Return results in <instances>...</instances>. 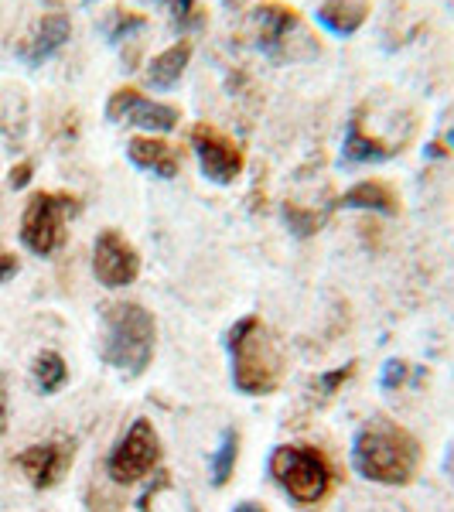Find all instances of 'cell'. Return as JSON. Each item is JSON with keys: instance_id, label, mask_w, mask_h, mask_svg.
Listing matches in <instances>:
<instances>
[{"instance_id": "obj_1", "label": "cell", "mask_w": 454, "mask_h": 512, "mask_svg": "<svg viewBox=\"0 0 454 512\" xmlns=\"http://www.w3.org/2000/svg\"><path fill=\"white\" fill-rule=\"evenodd\" d=\"M352 465L376 485H410L420 468V444L386 417H373L352 437Z\"/></svg>"}, {"instance_id": "obj_2", "label": "cell", "mask_w": 454, "mask_h": 512, "mask_svg": "<svg viewBox=\"0 0 454 512\" xmlns=\"http://www.w3.org/2000/svg\"><path fill=\"white\" fill-rule=\"evenodd\" d=\"M103 318V355L106 366H113L123 376L147 373L154 359V338H158V325L154 315L137 301H106L99 308Z\"/></svg>"}, {"instance_id": "obj_3", "label": "cell", "mask_w": 454, "mask_h": 512, "mask_svg": "<svg viewBox=\"0 0 454 512\" xmlns=\"http://www.w3.org/2000/svg\"><path fill=\"white\" fill-rule=\"evenodd\" d=\"M229 366H233V386L246 396L274 393L284 379V355L277 338L257 315L239 318L226 335Z\"/></svg>"}, {"instance_id": "obj_4", "label": "cell", "mask_w": 454, "mask_h": 512, "mask_svg": "<svg viewBox=\"0 0 454 512\" xmlns=\"http://www.w3.org/2000/svg\"><path fill=\"white\" fill-rule=\"evenodd\" d=\"M253 41L270 62L277 65H294V62H308L321 52L315 35L308 31L301 14L294 7L280 4V0H270V4H260L253 11Z\"/></svg>"}, {"instance_id": "obj_5", "label": "cell", "mask_w": 454, "mask_h": 512, "mask_svg": "<svg viewBox=\"0 0 454 512\" xmlns=\"http://www.w3.org/2000/svg\"><path fill=\"white\" fill-rule=\"evenodd\" d=\"M274 482L284 489L297 506H318L332 492L335 472L328 458L311 444H277L267 461Z\"/></svg>"}, {"instance_id": "obj_6", "label": "cell", "mask_w": 454, "mask_h": 512, "mask_svg": "<svg viewBox=\"0 0 454 512\" xmlns=\"http://www.w3.org/2000/svg\"><path fill=\"white\" fill-rule=\"evenodd\" d=\"M79 212V198L69 192H35L24 205L21 243L35 256H52L65 243V222Z\"/></svg>"}, {"instance_id": "obj_7", "label": "cell", "mask_w": 454, "mask_h": 512, "mask_svg": "<svg viewBox=\"0 0 454 512\" xmlns=\"http://www.w3.org/2000/svg\"><path fill=\"white\" fill-rule=\"evenodd\" d=\"M161 465V437L154 431L151 420L137 417L127 427V434L117 441V448L110 451L106 461V475L117 485H134L140 478H147L154 468Z\"/></svg>"}, {"instance_id": "obj_8", "label": "cell", "mask_w": 454, "mask_h": 512, "mask_svg": "<svg viewBox=\"0 0 454 512\" xmlns=\"http://www.w3.org/2000/svg\"><path fill=\"white\" fill-rule=\"evenodd\" d=\"M106 117L113 123H130V127H144L151 134H168L181 123V110L171 103H158V99H147L134 86L113 89V96L106 99Z\"/></svg>"}, {"instance_id": "obj_9", "label": "cell", "mask_w": 454, "mask_h": 512, "mask_svg": "<svg viewBox=\"0 0 454 512\" xmlns=\"http://www.w3.org/2000/svg\"><path fill=\"white\" fill-rule=\"evenodd\" d=\"M192 151L198 158V168L216 185H233L243 175V147L233 137H226L222 130L209 127V123H195L192 127Z\"/></svg>"}, {"instance_id": "obj_10", "label": "cell", "mask_w": 454, "mask_h": 512, "mask_svg": "<svg viewBox=\"0 0 454 512\" xmlns=\"http://www.w3.org/2000/svg\"><path fill=\"white\" fill-rule=\"evenodd\" d=\"M93 274L103 287H127L140 277V256L127 236L117 229H103L93 246Z\"/></svg>"}, {"instance_id": "obj_11", "label": "cell", "mask_w": 454, "mask_h": 512, "mask_svg": "<svg viewBox=\"0 0 454 512\" xmlns=\"http://www.w3.org/2000/svg\"><path fill=\"white\" fill-rule=\"evenodd\" d=\"M72 458H76V444L72 441H45V444H31L24 448L14 465L21 468L35 489H52L62 482V475L69 472Z\"/></svg>"}, {"instance_id": "obj_12", "label": "cell", "mask_w": 454, "mask_h": 512, "mask_svg": "<svg viewBox=\"0 0 454 512\" xmlns=\"http://www.w3.org/2000/svg\"><path fill=\"white\" fill-rule=\"evenodd\" d=\"M72 35V21L65 11H52V14H41L35 21V28L28 31V35L21 38L18 45V55L28 65H41L45 59H52L55 52L69 41Z\"/></svg>"}, {"instance_id": "obj_13", "label": "cell", "mask_w": 454, "mask_h": 512, "mask_svg": "<svg viewBox=\"0 0 454 512\" xmlns=\"http://www.w3.org/2000/svg\"><path fill=\"white\" fill-rule=\"evenodd\" d=\"M396 151H403L400 144L393 140H383L376 134L366 130V106H359L349 120V130H345V140H342V161L349 164H369V161H386L393 158Z\"/></svg>"}, {"instance_id": "obj_14", "label": "cell", "mask_w": 454, "mask_h": 512, "mask_svg": "<svg viewBox=\"0 0 454 512\" xmlns=\"http://www.w3.org/2000/svg\"><path fill=\"white\" fill-rule=\"evenodd\" d=\"M127 158L137 164L140 171H154L158 178H175L181 171V151L168 140L147 134V137H130Z\"/></svg>"}, {"instance_id": "obj_15", "label": "cell", "mask_w": 454, "mask_h": 512, "mask_svg": "<svg viewBox=\"0 0 454 512\" xmlns=\"http://www.w3.org/2000/svg\"><path fill=\"white\" fill-rule=\"evenodd\" d=\"M342 209H362V212H379V216H396L400 212V195L393 192V185L379 178H369V181H359L352 185L349 192L338 198Z\"/></svg>"}, {"instance_id": "obj_16", "label": "cell", "mask_w": 454, "mask_h": 512, "mask_svg": "<svg viewBox=\"0 0 454 512\" xmlns=\"http://www.w3.org/2000/svg\"><path fill=\"white\" fill-rule=\"evenodd\" d=\"M318 24L328 31V35H338V38H349L366 24L369 18V4L366 0H325L318 7Z\"/></svg>"}, {"instance_id": "obj_17", "label": "cell", "mask_w": 454, "mask_h": 512, "mask_svg": "<svg viewBox=\"0 0 454 512\" xmlns=\"http://www.w3.org/2000/svg\"><path fill=\"white\" fill-rule=\"evenodd\" d=\"M188 62H192V41H175V45L164 48L161 55H154L151 65H147V86L171 89L185 76Z\"/></svg>"}, {"instance_id": "obj_18", "label": "cell", "mask_w": 454, "mask_h": 512, "mask_svg": "<svg viewBox=\"0 0 454 512\" xmlns=\"http://www.w3.org/2000/svg\"><path fill=\"white\" fill-rule=\"evenodd\" d=\"M236 458H239V434L226 431L216 454L209 458V475H212V485H216V489L229 485V478H233V472H236Z\"/></svg>"}, {"instance_id": "obj_19", "label": "cell", "mask_w": 454, "mask_h": 512, "mask_svg": "<svg viewBox=\"0 0 454 512\" xmlns=\"http://www.w3.org/2000/svg\"><path fill=\"white\" fill-rule=\"evenodd\" d=\"M65 379H69V369H65V359L59 352H41L35 359V383L41 393H55L65 386Z\"/></svg>"}, {"instance_id": "obj_20", "label": "cell", "mask_w": 454, "mask_h": 512, "mask_svg": "<svg viewBox=\"0 0 454 512\" xmlns=\"http://www.w3.org/2000/svg\"><path fill=\"white\" fill-rule=\"evenodd\" d=\"M325 219H328V212H321V209H311V205H301V202H284V222L291 226V233L301 239L315 236L318 229L325 226Z\"/></svg>"}, {"instance_id": "obj_21", "label": "cell", "mask_w": 454, "mask_h": 512, "mask_svg": "<svg viewBox=\"0 0 454 512\" xmlns=\"http://www.w3.org/2000/svg\"><path fill=\"white\" fill-rule=\"evenodd\" d=\"M147 28V18L137 11H123V7H113L110 11V21H106V35H110V41H123L130 38L134 31Z\"/></svg>"}, {"instance_id": "obj_22", "label": "cell", "mask_w": 454, "mask_h": 512, "mask_svg": "<svg viewBox=\"0 0 454 512\" xmlns=\"http://www.w3.org/2000/svg\"><path fill=\"white\" fill-rule=\"evenodd\" d=\"M154 4H164L171 11V18L181 28H188V24L198 21V0H154Z\"/></svg>"}, {"instance_id": "obj_23", "label": "cell", "mask_w": 454, "mask_h": 512, "mask_svg": "<svg viewBox=\"0 0 454 512\" xmlns=\"http://www.w3.org/2000/svg\"><path fill=\"white\" fill-rule=\"evenodd\" d=\"M407 376H410V366L403 359H390L383 366V376H379V386L383 390H400L403 383H407Z\"/></svg>"}, {"instance_id": "obj_24", "label": "cell", "mask_w": 454, "mask_h": 512, "mask_svg": "<svg viewBox=\"0 0 454 512\" xmlns=\"http://www.w3.org/2000/svg\"><path fill=\"white\" fill-rule=\"evenodd\" d=\"M352 373H356V362H349V366H342V369H335V373H325L318 379V390L325 393V396H332L338 386L345 383V379H349Z\"/></svg>"}, {"instance_id": "obj_25", "label": "cell", "mask_w": 454, "mask_h": 512, "mask_svg": "<svg viewBox=\"0 0 454 512\" xmlns=\"http://www.w3.org/2000/svg\"><path fill=\"white\" fill-rule=\"evenodd\" d=\"M31 175H35V164L31 161H21L11 168V188H24L31 181Z\"/></svg>"}, {"instance_id": "obj_26", "label": "cell", "mask_w": 454, "mask_h": 512, "mask_svg": "<svg viewBox=\"0 0 454 512\" xmlns=\"http://www.w3.org/2000/svg\"><path fill=\"white\" fill-rule=\"evenodd\" d=\"M18 274V256L11 250H0V280H11Z\"/></svg>"}, {"instance_id": "obj_27", "label": "cell", "mask_w": 454, "mask_h": 512, "mask_svg": "<svg viewBox=\"0 0 454 512\" xmlns=\"http://www.w3.org/2000/svg\"><path fill=\"white\" fill-rule=\"evenodd\" d=\"M7 431V379L0 373V434Z\"/></svg>"}, {"instance_id": "obj_28", "label": "cell", "mask_w": 454, "mask_h": 512, "mask_svg": "<svg viewBox=\"0 0 454 512\" xmlns=\"http://www.w3.org/2000/svg\"><path fill=\"white\" fill-rule=\"evenodd\" d=\"M48 7H55V11H69V7H82V4H93V0H45Z\"/></svg>"}, {"instance_id": "obj_29", "label": "cell", "mask_w": 454, "mask_h": 512, "mask_svg": "<svg viewBox=\"0 0 454 512\" xmlns=\"http://www.w3.org/2000/svg\"><path fill=\"white\" fill-rule=\"evenodd\" d=\"M233 512H267L263 506H257V502H239V506Z\"/></svg>"}, {"instance_id": "obj_30", "label": "cell", "mask_w": 454, "mask_h": 512, "mask_svg": "<svg viewBox=\"0 0 454 512\" xmlns=\"http://www.w3.org/2000/svg\"><path fill=\"white\" fill-rule=\"evenodd\" d=\"M226 7H233V11H239V7H246V0H222Z\"/></svg>"}, {"instance_id": "obj_31", "label": "cell", "mask_w": 454, "mask_h": 512, "mask_svg": "<svg viewBox=\"0 0 454 512\" xmlns=\"http://www.w3.org/2000/svg\"><path fill=\"white\" fill-rule=\"evenodd\" d=\"M448 140H451V147H454V130H451V134H448Z\"/></svg>"}]
</instances>
